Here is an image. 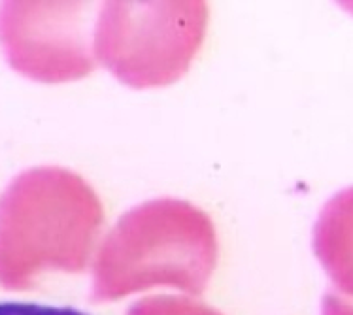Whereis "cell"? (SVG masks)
<instances>
[{"label": "cell", "instance_id": "obj_1", "mask_svg": "<svg viewBox=\"0 0 353 315\" xmlns=\"http://www.w3.org/2000/svg\"><path fill=\"white\" fill-rule=\"evenodd\" d=\"M316 251L336 283L353 294V189L325 206L316 225Z\"/></svg>", "mask_w": 353, "mask_h": 315}, {"label": "cell", "instance_id": "obj_2", "mask_svg": "<svg viewBox=\"0 0 353 315\" xmlns=\"http://www.w3.org/2000/svg\"><path fill=\"white\" fill-rule=\"evenodd\" d=\"M0 315H89L70 306H50L37 302H0Z\"/></svg>", "mask_w": 353, "mask_h": 315}, {"label": "cell", "instance_id": "obj_3", "mask_svg": "<svg viewBox=\"0 0 353 315\" xmlns=\"http://www.w3.org/2000/svg\"><path fill=\"white\" fill-rule=\"evenodd\" d=\"M325 315H353V304L329 296L325 298Z\"/></svg>", "mask_w": 353, "mask_h": 315}]
</instances>
